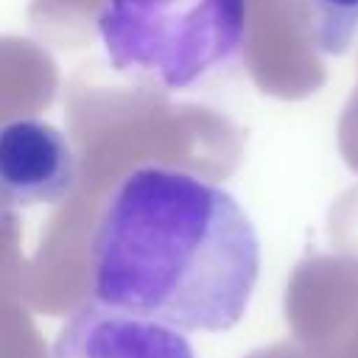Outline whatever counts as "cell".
<instances>
[{
	"label": "cell",
	"instance_id": "cell-5",
	"mask_svg": "<svg viewBox=\"0 0 358 358\" xmlns=\"http://www.w3.org/2000/svg\"><path fill=\"white\" fill-rule=\"evenodd\" d=\"M310 45L324 56H344L358 36V0H299Z\"/></svg>",
	"mask_w": 358,
	"mask_h": 358
},
{
	"label": "cell",
	"instance_id": "cell-4",
	"mask_svg": "<svg viewBox=\"0 0 358 358\" xmlns=\"http://www.w3.org/2000/svg\"><path fill=\"white\" fill-rule=\"evenodd\" d=\"M48 358H196V350L165 322L92 299L67 316Z\"/></svg>",
	"mask_w": 358,
	"mask_h": 358
},
{
	"label": "cell",
	"instance_id": "cell-2",
	"mask_svg": "<svg viewBox=\"0 0 358 358\" xmlns=\"http://www.w3.org/2000/svg\"><path fill=\"white\" fill-rule=\"evenodd\" d=\"M109 64L162 92H190L243 50L249 0H101Z\"/></svg>",
	"mask_w": 358,
	"mask_h": 358
},
{
	"label": "cell",
	"instance_id": "cell-3",
	"mask_svg": "<svg viewBox=\"0 0 358 358\" xmlns=\"http://www.w3.org/2000/svg\"><path fill=\"white\" fill-rule=\"evenodd\" d=\"M78 185L73 140L39 117L0 123V207L25 210L59 204Z\"/></svg>",
	"mask_w": 358,
	"mask_h": 358
},
{
	"label": "cell",
	"instance_id": "cell-1",
	"mask_svg": "<svg viewBox=\"0 0 358 358\" xmlns=\"http://www.w3.org/2000/svg\"><path fill=\"white\" fill-rule=\"evenodd\" d=\"M260 280V238L221 185L140 165L103 199L90 238L92 299L182 333L235 327Z\"/></svg>",
	"mask_w": 358,
	"mask_h": 358
}]
</instances>
